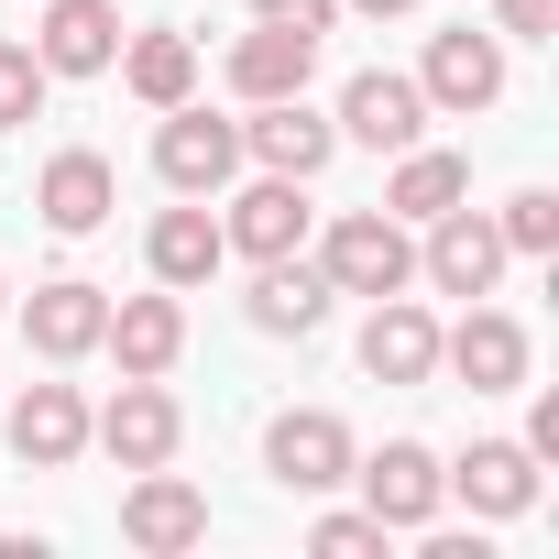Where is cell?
Listing matches in <instances>:
<instances>
[{
	"label": "cell",
	"instance_id": "obj_21",
	"mask_svg": "<svg viewBox=\"0 0 559 559\" xmlns=\"http://www.w3.org/2000/svg\"><path fill=\"white\" fill-rule=\"evenodd\" d=\"M330 319V274L308 263V252H274L263 274H252V330L263 341H308Z\"/></svg>",
	"mask_w": 559,
	"mask_h": 559
},
{
	"label": "cell",
	"instance_id": "obj_19",
	"mask_svg": "<svg viewBox=\"0 0 559 559\" xmlns=\"http://www.w3.org/2000/svg\"><path fill=\"white\" fill-rule=\"evenodd\" d=\"M99 352H121V373H176V352H187V297H176V286L121 297L110 330H99Z\"/></svg>",
	"mask_w": 559,
	"mask_h": 559
},
{
	"label": "cell",
	"instance_id": "obj_10",
	"mask_svg": "<svg viewBox=\"0 0 559 559\" xmlns=\"http://www.w3.org/2000/svg\"><path fill=\"white\" fill-rule=\"evenodd\" d=\"M417 274H428L439 297H493V274H504V230H493L483 209H439V219H428Z\"/></svg>",
	"mask_w": 559,
	"mask_h": 559
},
{
	"label": "cell",
	"instance_id": "obj_12",
	"mask_svg": "<svg viewBox=\"0 0 559 559\" xmlns=\"http://www.w3.org/2000/svg\"><path fill=\"white\" fill-rule=\"evenodd\" d=\"M219 241H230V252H252V263H274V252H308V176H252V187L230 198Z\"/></svg>",
	"mask_w": 559,
	"mask_h": 559
},
{
	"label": "cell",
	"instance_id": "obj_14",
	"mask_svg": "<svg viewBox=\"0 0 559 559\" xmlns=\"http://www.w3.org/2000/svg\"><path fill=\"white\" fill-rule=\"evenodd\" d=\"M34 56H45V78H99L121 56V0H45Z\"/></svg>",
	"mask_w": 559,
	"mask_h": 559
},
{
	"label": "cell",
	"instance_id": "obj_24",
	"mask_svg": "<svg viewBox=\"0 0 559 559\" xmlns=\"http://www.w3.org/2000/svg\"><path fill=\"white\" fill-rule=\"evenodd\" d=\"M110 67H121V88H132L143 110H176V99H198V45H187V34H132Z\"/></svg>",
	"mask_w": 559,
	"mask_h": 559
},
{
	"label": "cell",
	"instance_id": "obj_8",
	"mask_svg": "<svg viewBox=\"0 0 559 559\" xmlns=\"http://www.w3.org/2000/svg\"><path fill=\"white\" fill-rule=\"evenodd\" d=\"M110 209H121V176H110V154H88V143L45 154V176H34V219H45V230L88 241V230H99Z\"/></svg>",
	"mask_w": 559,
	"mask_h": 559
},
{
	"label": "cell",
	"instance_id": "obj_28",
	"mask_svg": "<svg viewBox=\"0 0 559 559\" xmlns=\"http://www.w3.org/2000/svg\"><path fill=\"white\" fill-rule=\"evenodd\" d=\"M493 34L504 45H548L559 34V0H493Z\"/></svg>",
	"mask_w": 559,
	"mask_h": 559
},
{
	"label": "cell",
	"instance_id": "obj_7",
	"mask_svg": "<svg viewBox=\"0 0 559 559\" xmlns=\"http://www.w3.org/2000/svg\"><path fill=\"white\" fill-rule=\"evenodd\" d=\"M417 88H428V110H493L504 99V34H428V67H417Z\"/></svg>",
	"mask_w": 559,
	"mask_h": 559
},
{
	"label": "cell",
	"instance_id": "obj_27",
	"mask_svg": "<svg viewBox=\"0 0 559 559\" xmlns=\"http://www.w3.org/2000/svg\"><path fill=\"white\" fill-rule=\"evenodd\" d=\"M308 548H319V559H384V526H373V515H319Z\"/></svg>",
	"mask_w": 559,
	"mask_h": 559
},
{
	"label": "cell",
	"instance_id": "obj_29",
	"mask_svg": "<svg viewBox=\"0 0 559 559\" xmlns=\"http://www.w3.org/2000/svg\"><path fill=\"white\" fill-rule=\"evenodd\" d=\"M252 23H297V34H330L341 0H252Z\"/></svg>",
	"mask_w": 559,
	"mask_h": 559
},
{
	"label": "cell",
	"instance_id": "obj_20",
	"mask_svg": "<svg viewBox=\"0 0 559 559\" xmlns=\"http://www.w3.org/2000/svg\"><path fill=\"white\" fill-rule=\"evenodd\" d=\"M308 78H319V34H297V23H252L230 45V88L241 99H297Z\"/></svg>",
	"mask_w": 559,
	"mask_h": 559
},
{
	"label": "cell",
	"instance_id": "obj_11",
	"mask_svg": "<svg viewBox=\"0 0 559 559\" xmlns=\"http://www.w3.org/2000/svg\"><path fill=\"white\" fill-rule=\"evenodd\" d=\"M341 132L373 143V154H406V143H428V88L395 78V67H362V78L341 88Z\"/></svg>",
	"mask_w": 559,
	"mask_h": 559
},
{
	"label": "cell",
	"instance_id": "obj_2",
	"mask_svg": "<svg viewBox=\"0 0 559 559\" xmlns=\"http://www.w3.org/2000/svg\"><path fill=\"white\" fill-rule=\"evenodd\" d=\"M352 483H362V515H373L384 537H406V526H428V515L450 504V483H439V450H428V439H384L373 461H352Z\"/></svg>",
	"mask_w": 559,
	"mask_h": 559
},
{
	"label": "cell",
	"instance_id": "obj_31",
	"mask_svg": "<svg viewBox=\"0 0 559 559\" xmlns=\"http://www.w3.org/2000/svg\"><path fill=\"white\" fill-rule=\"evenodd\" d=\"M341 12H362V23H395V12H417V0H341Z\"/></svg>",
	"mask_w": 559,
	"mask_h": 559
},
{
	"label": "cell",
	"instance_id": "obj_5",
	"mask_svg": "<svg viewBox=\"0 0 559 559\" xmlns=\"http://www.w3.org/2000/svg\"><path fill=\"white\" fill-rule=\"evenodd\" d=\"M88 439L121 461V472H154V461H176V439H187V417H176V395H165V373H121V395L88 417Z\"/></svg>",
	"mask_w": 559,
	"mask_h": 559
},
{
	"label": "cell",
	"instance_id": "obj_17",
	"mask_svg": "<svg viewBox=\"0 0 559 559\" xmlns=\"http://www.w3.org/2000/svg\"><path fill=\"white\" fill-rule=\"evenodd\" d=\"M88 450V395L78 384H23V406H12V461L23 472H67Z\"/></svg>",
	"mask_w": 559,
	"mask_h": 559
},
{
	"label": "cell",
	"instance_id": "obj_22",
	"mask_svg": "<svg viewBox=\"0 0 559 559\" xmlns=\"http://www.w3.org/2000/svg\"><path fill=\"white\" fill-rule=\"evenodd\" d=\"M143 263H154V286H176V297H187V286H209V274L230 263V241H219V219L187 198V209H165V219L143 230Z\"/></svg>",
	"mask_w": 559,
	"mask_h": 559
},
{
	"label": "cell",
	"instance_id": "obj_25",
	"mask_svg": "<svg viewBox=\"0 0 559 559\" xmlns=\"http://www.w3.org/2000/svg\"><path fill=\"white\" fill-rule=\"evenodd\" d=\"M45 56L34 45H0V132H34V110H45Z\"/></svg>",
	"mask_w": 559,
	"mask_h": 559
},
{
	"label": "cell",
	"instance_id": "obj_16",
	"mask_svg": "<svg viewBox=\"0 0 559 559\" xmlns=\"http://www.w3.org/2000/svg\"><path fill=\"white\" fill-rule=\"evenodd\" d=\"M439 362H450L472 395H515V384H526V330H515L504 308H472L461 330H439Z\"/></svg>",
	"mask_w": 559,
	"mask_h": 559
},
{
	"label": "cell",
	"instance_id": "obj_6",
	"mask_svg": "<svg viewBox=\"0 0 559 559\" xmlns=\"http://www.w3.org/2000/svg\"><path fill=\"white\" fill-rule=\"evenodd\" d=\"M121 537H132L143 559H187V548L209 537V493L154 461V472H132V493H121Z\"/></svg>",
	"mask_w": 559,
	"mask_h": 559
},
{
	"label": "cell",
	"instance_id": "obj_4",
	"mask_svg": "<svg viewBox=\"0 0 559 559\" xmlns=\"http://www.w3.org/2000/svg\"><path fill=\"white\" fill-rule=\"evenodd\" d=\"M154 176H165L176 198H219V187L241 176V121H209L198 99H176L165 132H154Z\"/></svg>",
	"mask_w": 559,
	"mask_h": 559
},
{
	"label": "cell",
	"instance_id": "obj_13",
	"mask_svg": "<svg viewBox=\"0 0 559 559\" xmlns=\"http://www.w3.org/2000/svg\"><path fill=\"white\" fill-rule=\"evenodd\" d=\"M99 330H110V297L88 286V274H56V286H34V297H23V341H34L45 362H88V352H99Z\"/></svg>",
	"mask_w": 559,
	"mask_h": 559
},
{
	"label": "cell",
	"instance_id": "obj_3",
	"mask_svg": "<svg viewBox=\"0 0 559 559\" xmlns=\"http://www.w3.org/2000/svg\"><path fill=\"white\" fill-rule=\"evenodd\" d=\"M352 461H362V450H352V428H341L330 406H286V417L263 428V472L286 483V493H341Z\"/></svg>",
	"mask_w": 559,
	"mask_h": 559
},
{
	"label": "cell",
	"instance_id": "obj_1",
	"mask_svg": "<svg viewBox=\"0 0 559 559\" xmlns=\"http://www.w3.org/2000/svg\"><path fill=\"white\" fill-rule=\"evenodd\" d=\"M319 274H330V297H406L417 286V241L395 209H341L330 241H319Z\"/></svg>",
	"mask_w": 559,
	"mask_h": 559
},
{
	"label": "cell",
	"instance_id": "obj_26",
	"mask_svg": "<svg viewBox=\"0 0 559 559\" xmlns=\"http://www.w3.org/2000/svg\"><path fill=\"white\" fill-rule=\"evenodd\" d=\"M493 230H504V252H559V198L548 187H515L493 209Z\"/></svg>",
	"mask_w": 559,
	"mask_h": 559
},
{
	"label": "cell",
	"instance_id": "obj_23",
	"mask_svg": "<svg viewBox=\"0 0 559 559\" xmlns=\"http://www.w3.org/2000/svg\"><path fill=\"white\" fill-rule=\"evenodd\" d=\"M461 198H472V165H461V154H439V143H406V154H395V176H384V209H395L406 230H428V219H439V209H461Z\"/></svg>",
	"mask_w": 559,
	"mask_h": 559
},
{
	"label": "cell",
	"instance_id": "obj_18",
	"mask_svg": "<svg viewBox=\"0 0 559 559\" xmlns=\"http://www.w3.org/2000/svg\"><path fill=\"white\" fill-rule=\"evenodd\" d=\"M439 483H450L472 515H526V504H537V450H526V439H472Z\"/></svg>",
	"mask_w": 559,
	"mask_h": 559
},
{
	"label": "cell",
	"instance_id": "obj_32",
	"mask_svg": "<svg viewBox=\"0 0 559 559\" xmlns=\"http://www.w3.org/2000/svg\"><path fill=\"white\" fill-rule=\"evenodd\" d=\"M0 308H12V286H0Z\"/></svg>",
	"mask_w": 559,
	"mask_h": 559
},
{
	"label": "cell",
	"instance_id": "obj_9",
	"mask_svg": "<svg viewBox=\"0 0 559 559\" xmlns=\"http://www.w3.org/2000/svg\"><path fill=\"white\" fill-rule=\"evenodd\" d=\"M241 154H252L263 176H319V165L341 154V121H319V110H308V88H297V99H252Z\"/></svg>",
	"mask_w": 559,
	"mask_h": 559
},
{
	"label": "cell",
	"instance_id": "obj_15",
	"mask_svg": "<svg viewBox=\"0 0 559 559\" xmlns=\"http://www.w3.org/2000/svg\"><path fill=\"white\" fill-rule=\"evenodd\" d=\"M362 373H373V384H428V373H439V319H428L417 297H373V319H362Z\"/></svg>",
	"mask_w": 559,
	"mask_h": 559
},
{
	"label": "cell",
	"instance_id": "obj_30",
	"mask_svg": "<svg viewBox=\"0 0 559 559\" xmlns=\"http://www.w3.org/2000/svg\"><path fill=\"white\" fill-rule=\"evenodd\" d=\"M526 450H537V461H559V395H537V406H526Z\"/></svg>",
	"mask_w": 559,
	"mask_h": 559
}]
</instances>
